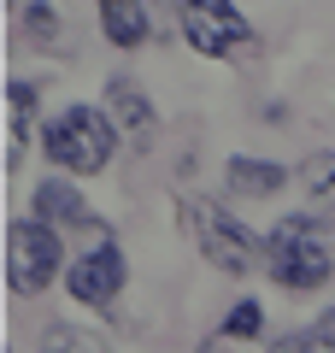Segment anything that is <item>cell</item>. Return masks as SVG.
<instances>
[{"label":"cell","instance_id":"6da1fadb","mask_svg":"<svg viewBox=\"0 0 335 353\" xmlns=\"http://www.w3.org/2000/svg\"><path fill=\"white\" fill-rule=\"evenodd\" d=\"M335 271V241L312 218H283L271 230V277L283 289H318Z\"/></svg>","mask_w":335,"mask_h":353},{"label":"cell","instance_id":"7a4b0ae2","mask_svg":"<svg viewBox=\"0 0 335 353\" xmlns=\"http://www.w3.org/2000/svg\"><path fill=\"white\" fill-rule=\"evenodd\" d=\"M112 141H118V130H112L106 112H94V106H71V112L48 130V153L65 171H100V165L112 159Z\"/></svg>","mask_w":335,"mask_h":353},{"label":"cell","instance_id":"3957f363","mask_svg":"<svg viewBox=\"0 0 335 353\" xmlns=\"http://www.w3.org/2000/svg\"><path fill=\"white\" fill-rule=\"evenodd\" d=\"M183 224H188V236L200 241V253H206L218 271H236L241 277V271L253 265V253H259L247 230L223 212V206H212V201H183Z\"/></svg>","mask_w":335,"mask_h":353},{"label":"cell","instance_id":"277c9868","mask_svg":"<svg viewBox=\"0 0 335 353\" xmlns=\"http://www.w3.org/2000/svg\"><path fill=\"white\" fill-rule=\"evenodd\" d=\"M53 271H59V236H53L48 218H41V224H12L6 230V283H12V294L48 289Z\"/></svg>","mask_w":335,"mask_h":353},{"label":"cell","instance_id":"5b68a950","mask_svg":"<svg viewBox=\"0 0 335 353\" xmlns=\"http://www.w3.org/2000/svg\"><path fill=\"white\" fill-rule=\"evenodd\" d=\"M183 36L206 59H230L236 48L253 41V24L230 6V0H183Z\"/></svg>","mask_w":335,"mask_h":353},{"label":"cell","instance_id":"8992f818","mask_svg":"<svg viewBox=\"0 0 335 353\" xmlns=\"http://www.w3.org/2000/svg\"><path fill=\"white\" fill-rule=\"evenodd\" d=\"M118 283H124V253L112 248V241H100L88 259L71 265V294L83 306H106L112 294H118Z\"/></svg>","mask_w":335,"mask_h":353},{"label":"cell","instance_id":"52a82bcc","mask_svg":"<svg viewBox=\"0 0 335 353\" xmlns=\"http://www.w3.org/2000/svg\"><path fill=\"white\" fill-rule=\"evenodd\" d=\"M100 30H106L118 48H141V41H148V12H141V0H100Z\"/></svg>","mask_w":335,"mask_h":353},{"label":"cell","instance_id":"ba28073f","mask_svg":"<svg viewBox=\"0 0 335 353\" xmlns=\"http://www.w3.org/2000/svg\"><path fill=\"white\" fill-rule=\"evenodd\" d=\"M36 212L48 218V224H59V230H71V224H94V218H88V206H83V194L65 189V183H41V189H36Z\"/></svg>","mask_w":335,"mask_h":353},{"label":"cell","instance_id":"9c48e42d","mask_svg":"<svg viewBox=\"0 0 335 353\" xmlns=\"http://www.w3.org/2000/svg\"><path fill=\"white\" fill-rule=\"evenodd\" d=\"M230 189H241V194H276V189H283V165L236 159V165H230Z\"/></svg>","mask_w":335,"mask_h":353},{"label":"cell","instance_id":"30bf717a","mask_svg":"<svg viewBox=\"0 0 335 353\" xmlns=\"http://www.w3.org/2000/svg\"><path fill=\"white\" fill-rule=\"evenodd\" d=\"M30 112H36V88L12 83V88H6V118H12V148H6V165H18V153H24V136H30Z\"/></svg>","mask_w":335,"mask_h":353},{"label":"cell","instance_id":"8fae6325","mask_svg":"<svg viewBox=\"0 0 335 353\" xmlns=\"http://www.w3.org/2000/svg\"><path fill=\"white\" fill-rule=\"evenodd\" d=\"M112 112L130 124V136H148V130H153V106L141 101L136 83H112Z\"/></svg>","mask_w":335,"mask_h":353},{"label":"cell","instance_id":"7c38bea8","mask_svg":"<svg viewBox=\"0 0 335 353\" xmlns=\"http://www.w3.org/2000/svg\"><path fill=\"white\" fill-rule=\"evenodd\" d=\"M306 183H312V201L335 218V153H318V159L306 165Z\"/></svg>","mask_w":335,"mask_h":353},{"label":"cell","instance_id":"4fadbf2b","mask_svg":"<svg viewBox=\"0 0 335 353\" xmlns=\"http://www.w3.org/2000/svg\"><path fill=\"white\" fill-rule=\"evenodd\" d=\"M259 324H265V312H259V306H253V301H241L236 312L223 318V336H236V341H247V336H259Z\"/></svg>","mask_w":335,"mask_h":353},{"label":"cell","instance_id":"5bb4252c","mask_svg":"<svg viewBox=\"0 0 335 353\" xmlns=\"http://www.w3.org/2000/svg\"><path fill=\"white\" fill-rule=\"evenodd\" d=\"M24 30H30L36 41H53V30H59V24H53L48 6H30V12H24Z\"/></svg>","mask_w":335,"mask_h":353},{"label":"cell","instance_id":"9a60e30c","mask_svg":"<svg viewBox=\"0 0 335 353\" xmlns=\"http://www.w3.org/2000/svg\"><path fill=\"white\" fill-rule=\"evenodd\" d=\"M294 347H335V312H329V318H323V324H318V330H312V336H300V341H294Z\"/></svg>","mask_w":335,"mask_h":353}]
</instances>
